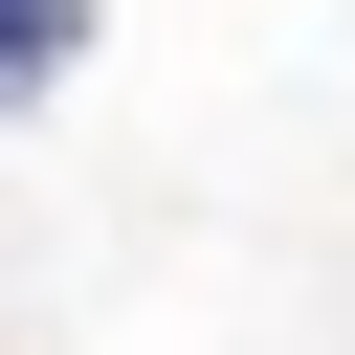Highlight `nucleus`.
<instances>
[{
    "instance_id": "1",
    "label": "nucleus",
    "mask_w": 355,
    "mask_h": 355,
    "mask_svg": "<svg viewBox=\"0 0 355 355\" xmlns=\"http://www.w3.org/2000/svg\"><path fill=\"white\" fill-rule=\"evenodd\" d=\"M67 44H89V0H0V89H67Z\"/></svg>"
}]
</instances>
